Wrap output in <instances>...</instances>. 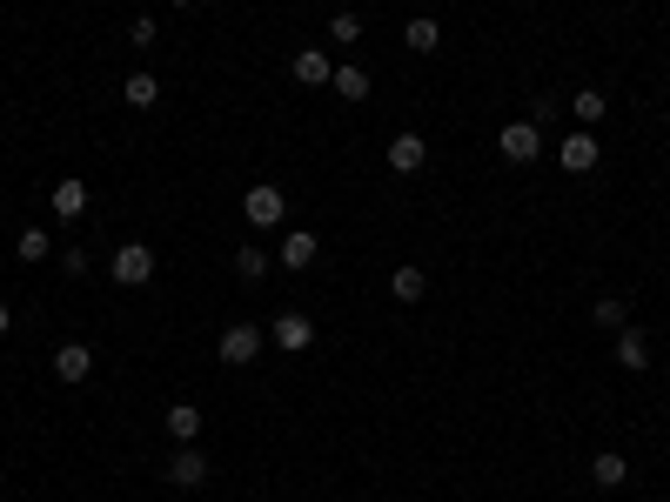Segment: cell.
<instances>
[{
	"label": "cell",
	"mask_w": 670,
	"mask_h": 502,
	"mask_svg": "<svg viewBox=\"0 0 670 502\" xmlns=\"http://www.w3.org/2000/svg\"><path fill=\"white\" fill-rule=\"evenodd\" d=\"M268 342H275L282 355H302L315 342V322H309V315H295V308H282V315L268 322Z\"/></svg>",
	"instance_id": "2"
},
{
	"label": "cell",
	"mask_w": 670,
	"mask_h": 502,
	"mask_svg": "<svg viewBox=\"0 0 670 502\" xmlns=\"http://www.w3.org/2000/svg\"><path fill=\"white\" fill-rule=\"evenodd\" d=\"M47 255H54L47 228H27V235H21V262H47Z\"/></svg>",
	"instance_id": "24"
},
{
	"label": "cell",
	"mask_w": 670,
	"mask_h": 502,
	"mask_svg": "<svg viewBox=\"0 0 670 502\" xmlns=\"http://www.w3.org/2000/svg\"><path fill=\"white\" fill-rule=\"evenodd\" d=\"M289 74L302 81V88H329V81H335V67H329V54H322V47H302Z\"/></svg>",
	"instance_id": "8"
},
{
	"label": "cell",
	"mask_w": 670,
	"mask_h": 502,
	"mask_svg": "<svg viewBox=\"0 0 670 502\" xmlns=\"http://www.w3.org/2000/svg\"><path fill=\"white\" fill-rule=\"evenodd\" d=\"M590 322H597V328H630V308L617 302V295H603V302L590 308Z\"/></svg>",
	"instance_id": "20"
},
{
	"label": "cell",
	"mask_w": 670,
	"mask_h": 502,
	"mask_svg": "<svg viewBox=\"0 0 670 502\" xmlns=\"http://www.w3.org/2000/svg\"><path fill=\"white\" fill-rule=\"evenodd\" d=\"M168 482H175V489H195V482H208V456L181 442V449H175V462H168Z\"/></svg>",
	"instance_id": "9"
},
{
	"label": "cell",
	"mask_w": 670,
	"mask_h": 502,
	"mask_svg": "<svg viewBox=\"0 0 670 502\" xmlns=\"http://www.w3.org/2000/svg\"><path fill=\"white\" fill-rule=\"evenodd\" d=\"M255 355H262V328H255V322H228L222 328V362H228V369H248Z\"/></svg>",
	"instance_id": "3"
},
{
	"label": "cell",
	"mask_w": 670,
	"mask_h": 502,
	"mask_svg": "<svg viewBox=\"0 0 670 502\" xmlns=\"http://www.w3.org/2000/svg\"><path fill=\"white\" fill-rule=\"evenodd\" d=\"M282 208H289V201H282V188H275V181H255V188L242 195V215L255 221V228H275V221H282Z\"/></svg>",
	"instance_id": "5"
},
{
	"label": "cell",
	"mask_w": 670,
	"mask_h": 502,
	"mask_svg": "<svg viewBox=\"0 0 670 502\" xmlns=\"http://www.w3.org/2000/svg\"><path fill=\"white\" fill-rule=\"evenodd\" d=\"M570 114H577L583 128H597V121H603V94H597V88H583L577 101H570Z\"/></svg>",
	"instance_id": "23"
},
{
	"label": "cell",
	"mask_w": 670,
	"mask_h": 502,
	"mask_svg": "<svg viewBox=\"0 0 670 502\" xmlns=\"http://www.w3.org/2000/svg\"><path fill=\"white\" fill-rule=\"evenodd\" d=\"M423 161H429V141H423V134H396V141H389V168H396V175H416Z\"/></svg>",
	"instance_id": "10"
},
{
	"label": "cell",
	"mask_w": 670,
	"mask_h": 502,
	"mask_svg": "<svg viewBox=\"0 0 670 502\" xmlns=\"http://www.w3.org/2000/svg\"><path fill=\"white\" fill-rule=\"evenodd\" d=\"M496 154H503V161H516V168H523V161H536V154H543V134H536V121H510V128L496 134Z\"/></svg>",
	"instance_id": "4"
},
{
	"label": "cell",
	"mask_w": 670,
	"mask_h": 502,
	"mask_svg": "<svg viewBox=\"0 0 670 502\" xmlns=\"http://www.w3.org/2000/svg\"><path fill=\"white\" fill-rule=\"evenodd\" d=\"M329 41H335V47L362 41V14H349V7H342V14H335V21H329Z\"/></svg>",
	"instance_id": "22"
},
{
	"label": "cell",
	"mask_w": 670,
	"mask_h": 502,
	"mask_svg": "<svg viewBox=\"0 0 670 502\" xmlns=\"http://www.w3.org/2000/svg\"><path fill=\"white\" fill-rule=\"evenodd\" d=\"M108 275H114L121 288H141V282H155V248H141V241H128V248H121V255L108 262Z\"/></svg>",
	"instance_id": "1"
},
{
	"label": "cell",
	"mask_w": 670,
	"mask_h": 502,
	"mask_svg": "<svg viewBox=\"0 0 670 502\" xmlns=\"http://www.w3.org/2000/svg\"><path fill=\"white\" fill-rule=\"evenodd\" d=\"M402 41H409V47H416V54H436V47H443V27H436V21H429V14H416V21H409V27H402Z\"/></svg>",
	"instance_id": "15"
},
{
	"label": "cell",
	"mask_w": 670,
	"mask_h": 502,
	"mask_svg": "<svg viewBox=\"0 0 670 502\" xmlns=\"http://www.w3.org/2000/svg\"><path fill=\"white\" fill-rule=\"evenodd\" d=\"M121 101H128V108H155L161 81H155V74H128V81H121Z\"/></svg>",
	"instance_id": "14"
},
{
	"label": "cell",
	"mask_w": 670,
	"mask_h": 502,
	"mask_svg": "<svg viewBox=\"0 0 670 502\" xmlns=\"http://www.w3.org/2000/svg\"><path fill=\"white\" fill-rule=\"evenodd\" d=\"M597 134H590V128H577V134H570V141H563V148H557V161H563V168H570V175H590V168H597Z\"/></svg>",
	"instance_id": "6"
},
{
	"label": "cell",
	"mask_w": 670,
	"mask_h": 502,
	"mask_svg": "<svg viewBox=\"0 0 670 502\" xmlns=\"http://www.w3.org/2000/svg\"><path fill=\"white\" fill-rule=\"evenodd\" d=\"M7 328H14V308H7V302H0V335H7Z\"/></svg>",
	"instance_id": "26"
},
{
	"label": "cell",
	"mask_w": 670,
	"mask_h": 502,
	"mask_svg": "<svg viewBox=\"0 0 670 502\" xmlns=\"http://www.w3.org/2000/svg\"><path fill=\"white\" fill-rule=\"evenodd\" d=\"M168 436H175V442H195V436H201V409L175 402V409H168Z\"/></svg>",
	"instance_id": "18"
},
{
	"label": "cell",
	"mask_w": 670,
	"mask_h": 502,
	"mask_svg": "<svg viewBox=\"0 0 670 502\" xmlns=\"http://www.w3.org/2000/svg\"><path fill=\"white\" fill-rule=\"evenodd\" d=\"M175 7H195V0H175Z\"/></svg>",
	"instance_id": "27"
},
{
	"label": "cell",
	"mask_w": 670,
	"mask_h": 502,
	"mask_svg": "<svg viewBox=\"0 0 670 502\" xmlns=\"http://www.w3.org/2000/svg\"><path fill=\"white\" fill-rule=\"evenodd\" d=\"M47 208H54V215H61V221L88 215V181H74V175H67L61 188H54V195H47Z\"/></svg>",
	"instance_id": "12"
},
{
	"label": "cell",
	"mask_w": 670,
	"mask_h": 502,
	"mask_svg": "<svg viewBox=\"0 0 670 502\" xmlns=\"http://www.w3.org/2000/svg\"><path fill=\"white\" fill-rule=\"evenodd\" d=\"M329 88L342 94V101H369V74H362V67H335Z\"/></svg>",
	"instance_id": "19"
},
{
	"label": "cell",
	"mask_w": 670,
	"mask_h": 502,
	"mask_svg": "<svg viewBox=\"0 0 670 502\" xmlns=\"http://www.w3.org/2000/svg\"><path fill=\"white\" fill-rule=\"evenodd\" d=\"M309 262H315V235H309V228H295V235H282V268H289V275H302Z\"/></svg>",
	"instance_id": "13"
},
{
	"label": "cell",
	"mask_w": 670,
	"mask_h": 502,
	"mask_svg": "<svg viewBox=\"0 0 670 502\" xmlns=\"http://www.w3.org/2000/svg\"><path fill=\"white\" fill-rule=\"evenodd\" d=\"M128 41H134V47H155V21H148V14H141V21L128 27Z\"/></svg>",
	"instance_id": "25"
},
{
	"label": "cell",
	"mask_w": 670,
	"mask_h": 502,
	"mask_svg": "<svg viewBox=\"0 0 670 502\" xmlns=\"http://www.w3.org/2000/svg\"><path fill=\"white\" fill-rule=\"evenodd\" d=\"M590 476H597V489H624V476H630V462H624V456H610V449H603V456L590 462Z\"/></svg>",
	"instance_id": "17"
},
{
	"label": "cell",
	"mask_w": 670,
	"mask_h": 502,
	"mask_svg": "<svg viewBox=\"0 0 670 502\" xmlns=\"http://www.w3.org/2000/svg\"><path fill=\"white\" fill-rule=\"evenodd\" d=\"M423 288H429L423 268H396V275H389V295H396V302H423Z\"/></svg>",
	"instance_id": "16"
},
{
	"label": "cell",
	"mask_w": 670,
	"mask_h": 502,
	"mask_svg": "<svg viewBox=\"0 0 670 502\" xmlns=\"http://www.w3.org/2000/svg\"><path fill=\"white\" fill-rule=\"evenodd\" d=\"M617 369H650V335L644 328H617Z\"/></svg>",
	"instance_id": "11"
},
{
	"label": "cell",
	"mask_w": 670,
	"mask_h": 502,
	"mask_svg": "<svg viewBox=\"0 0 670 502\" xmlns=\"http://www.w3.org/2000/svg\"><path fill=\"white\" fill-rule=\"evenodd\" d=\"M54 375H61V382H88L94 375V349L88 342H61V349H54Z\"/></svg>",
	"instance_id": "7"
},
{
	"label": "cell",
	"mask_w": 670,
	"mask_h": 502,
	"mask_svg": "<svg viewBox=\"0 0 670 502\" xmlns=\"http://www.w3.org/2000/svg\"><path fill=\"white\" fill-rule=\"evenodd\" d=\"M235 275H242V282H262L268 255H262V248H235Z\"/></svg>",
	"instance_id": "21"
}]
</instances>
